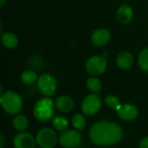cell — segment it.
<instances>
[{
	"instance_id": "obj_1",
	"label": "cell",
	"mask_w": 148,
	"mask_h": 148,
	"mask_svg": "<svg viewBox=\"0 0 148 148\" xmlns=\"http://www.w3.org/2000/svg\"><path fill=\"white\" fill-rule=\"evenodd\" d=\"M92 142L100 147H110L118 144L123 139V131L120 125L110 121L95 122L89 129Z\"/></svg>"
},
{
	"instance_id": "obj_2",
	"label": "cell",
	"mask_w": 148,
	"mask_h": 148,
	"mask_svg": "<svg viewBox=\"0 0 148 148\" xmlns=\"http://www.w3.org/2000/svg\"><path fill=\"white\" fill-rule=\"evenodd\" d=\"M55 114V103L49 97L41 98L36 101L33 108L35 118L42 122L50 121Z\"/></svg>"
},
{
	"instance_id": "obj_3",
	"label": "cell",
	"mask_w": 148,
	"mask_h": 148,
	"mask_svg": "<svg viewBox=\"0 0 148 148\" xmlns=\"http://www.w3.org/2000/svg\"><path fill=\"white\" fill-rule=\"evenodd\" d=\"M3 110L10 115L17 114L23 108V101L19 95L13 91H7L0 97Z\"/></svg>"
},
{
	"instance_id": "obj_4",
	"label": "cell",
	"mask_w": 148,
	"mask_h": 148,
	"mask_svg": "<svg viewBox=\"0 0 148 148\" xmlns=\"http://www.w3.org/2000/svg\"><path fill=\"white\" fill-rule=\"evenodd\" d=\"M57 134L52 128L44 127L38 131L36 140L40 148H53L57 143Z\"/></svg>"
},
{
	"instance_id": "obj_5",
	"label": "cell",
	"mask_w": 148,
	"mask_h": 148,
	"mask_svg": "<svg viewBox=\"0 0 148 148\" xmlns=\"http://www.w3.org/2000/svg\"><path fill=\"white\" fill-rule=\"evenodd\" d=\"M37 88L44 96L49 97L56 91V81L51 75L42 74L37 79Z\"/></svg>"
},
{
	"instance_id": "obj_6",
	"label": "cell",
	"mask_w": 148,
	"mask_h": 148,
	"mask_svg": "<svg viewBox=\"0 0 148 148\" xmlns=\"http://www.w3.org/2000/svg\"><path fill=\"white\" fill-rule=\"evenodd\" d=\"M101 108V99L97 94L87 95L82 103V110L86 115L95 114Z\"/></svg>"
},
{
	"instance_id": "obj_7",
	"label": "cell",
	"mask_w": 148,
	"mask_h": 148,
	"mask_svg": "<svg viewBox=\"0 0 148 148\" xmlns=\"http://www.w3.org/2000/svg\"><path fill=\"white\" fill-rule=\"evenodd\" d=\"M86 69L92 75H100L107 69V61L104 56H94L86 62Z\"/></svg>"
},
{
	"instance_id": "obj_8",
	"label": "cell",
	"mask_w": 148,
	"mask_h": 148,
	"mask_svg": "<svg viewBox=\"0 0 148 148\" xmlns=\"http://www.w3.org/2000/svg\"><path fill=\"white\" fill-rule=\"evenodd\" d=\"M58 141L63 147H76L82 141V135L77 130H66L60 134Z\"/></svg>"
},
{
	"instance_id": "obj_9",
	"label": "cell",
	"mask_w": 148,
	"mask_h": 148,
	"mask_svg": "<svg viewBox=\"0 0 148 148\" xmlns=\"http://www.w3.org/2000/svg\"><path fill=\"white\" fill-rule=\"evenodd\" d=\"M36 140L34 136L29 133H20L13 139L15 148H35Z\"/></svg>"
},
{
	"instance_id": "obj_10",
	"label": "cell",
	"mask_w": 148,
	"mask_h": 148,
	"mask_svg": "<svg viewBox=\"0 0 148 148\" xmlns=\"http://www.w3.org/2000/svg\"><path fill=\"white\" fill-rule=\"evenodd\" d=\"M117 114L122 121H132L138 117L139 110L134 105L131 103H125L121 105V107L117 111Z\"/></svg>"
},
{
	"instance_id": "obj_11",
	"label": "cell",
	"mask_w": 148,
	"mask_h": 148,
	"mask_svg": "<svg viewBox=\"0 0 148 148\" xmlns=\"http://www.w3.org/2000/svg\"><path fill=\"white\" fill-rule=\"evenodd\" d=\"M110 32L105 29H99L95 30L91 36V41L96 46H104L110 41Z\"/></svg>"
},
{
	"instance_id": "obj_12",
	"label": "cell",
	"mask_w": 148,
	"mask_h": 148,
	"mask_svg": "<svg viewBox=\"0 0 148 148\" xmlns=\"http://www.w3.org/2000/svg\"><path fill=\"white\" fill-rule=\"evenodd\" d=\"M75 103L72 98L67 95L59 96L56 101V108L61 113H69L73 110Z\"/></svg>"
},
{
	"instance_id": "obj_13",
	"label": "cell",
	"mask_w": 148,
	"mask_h": 148,
	"mask_svg": "<svg viewBox=\"0 0 148 148\" xmlns=\"http://www.w3.org/2000/svg\"><path fill=\"white\" fill-rule=\"evenodd\" d=\"M116 17L121 23L127 24L132 21L134 17V10L128 5H126V4L121 5L117 10Z\"/></svg>"
},
{
	"instance_id": "obj_14",
	"label": "cell",
	"mask_w": 148,
	"mask_h": 148,
	"mask_svg": "<svg viewBox=\"0 0 148 148\" xmlns=\"http://www.w3.org/2000/svg\"><path fill=\"white\" fill-rule=\"evenodd\" d=\"M116 62L121 69H128L134 64V57L129 52H122L118 56Z\"/></svg>"
},
{
	"instance_id": "obj_15",
	"label": "cell",
	"mask_w": 148,
	"mask_h": 148,
	"mask_svg": "<svg viewBox=\"0 0 148 148\" xmlns=\"http://www.w3.org/2000/svg\"><path fill=\"white\" fill-rule=\"evenodd\" d=\"M1 41L3 46L8 49H14L18 43V39L16 35L10 32L3 33L1 36Z\"/></svg>"
},
{
	"instance_id": "obj_16",
	"label": "cell",
	"mask_w": 148,
	"mask_h": 148,
	"mask_svg": "<svg viewBox=\"0 0 148 148\" xmlns=\"http://www.w3.org/2000/svg\"><path fill=\"white\" fill-rule=\"evenodd\" d=\"M13 127L17 131H24L28 128L29 127V120L25 115H22V114H18L16 115L14 120H13Z\"/></svg>"
},
{
	"instance_id": "obj_17",
	"label": "cell",
	"mask_w": 148,
	"mask_h": 148,
	"mask_svg": "<svg viewBox=\"0 0 148 148\" xmlns=\"http://www.w3.org/2000/svg\"><path fill=\"white\" fill-rule=\"evenodd\" d=\"M52 125L54 127V128L57 131H61V132H64L66 130H68L69 128V121L62 116H57L56 118L53 119L52 121Z\"/></svg>"
},
{
	"instance_id": "obj_18",
	"label": "cell",
	"mask_w": 148,
	"mask_h": 148,
	"mask_svg": "<svg viewBox=\"0 0 148 148\" xmlns=\"http://www.w3.org/2000/svg\"><path fill=\"white\" fill-rule=\"evenodd\" d=\"M72 125L77 131H82L86 127V119L81 114H75L72 117Z\"/></svg>"
},
{
	"instance_id": "obj_19",
	"label": "cell",
	"mask_w": 148,
	"mask_h": 148,
	"mask_svg": "<svg viewBox=\"0 0 148 148\" xmlns=\"http://www.w3.org/2000/svg\"><path fill=\"white\" fill-rule=\"evenodd\" d=\"M87 88L91 92L97 94V93L101 91L102 84H101V82H100L99 79H97L95 77H90L87 81Z\"/></svg>"
},
{
	"instance_id": "obj_20",
	"label": "cell",
	"mask_w": 148,
	"mask_h": 148,
	"mask_svg": "<svg viewBox=\"0 0 148 148\" xmlns=\"http://www.w3.org/2000/svg\"><path fill=\"white\" fill-rule=\"evenodd\" d=\"M21 80L24 84L30 85L37 80V75L32 70H25L21 75Z\"/></svg>"
},
{
	"instance_id": "obj_21",
	"label": "cell",
	"mask_w": 148,
	"mask_h": 148,
	"mask_svg": "<svg viewBox=\"0 0 148 148\" xmlns=\"http://www.w3.org/2000/svg\"><path fill=\"white\" fill-rule=\"evenodd\" d=\"M139 65L140 69L148 72V48L144 49L139 56Z\"/></svg>"
},
{
	"instance_id": "obj_22",
	"label": "cell",
	"mask_w": 148,
	"mask_h": 148,
	"mask_svg": "<svg viewBox=\"0 0 148 148\" xmlns=\"http://www.w3.org/2000/svg\"><path fill=\"white\" fill-rule=\"evenodd\" d=\"M105 102L107 104V106L112 109H114L116 111L119 110V108L121 107V104L119 101V99L117 97H115L114 95H108L107 96Z\"/></svg>"
},
{
	"instance_id": "obj_23",
	"label": "cell",
	"mask_w": 148,
	"mask_h": 148,
	"mask_svg": "<svg viewBox=\"0 0 148 148\" xmlns=\"http://www.w3.org/2000/svg\"><path fill=\"white\" fill-rule=\"evenodd\" d=\"M140 148H148V137H145L140 142Z\"/></svg>"
},
{
	"instance_id": "obj_24",
	"label": "cell",
	"mask_w": 148,
	"mask_h": 148,
	"mask_svg": "<svg viewBox=\"0 0 148 148\" xmlns=\"http://www.w3.org/2000/svg\"><path fill=\"white\" fill-rule=\"evenodd\" d=\"M4 147V139H3V136L1 134L0 135V148H3Z\"/></svg>"
},
{
	"instance_id": "obj_25",
	"label": "cell",
	"mask_w": 148,
	"mask_h": 148,
	"mask_svg": "<svg viewBox=\"0 0 148 148\" xmlns=\"http://www.w3.org/2000/svg\"><path fill=\"white\" fill-rule=\"evenodd\" d=\"M4 2H5V0H0V7H3V6Z\"/></svg>"
}]
</instances>
